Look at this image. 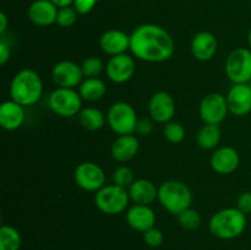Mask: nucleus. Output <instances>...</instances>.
Masks as SVG:
<instances>
[{
  "label": "nucleus",
  "mask_w": 251,
  "mask_h": 250,
  "mask_svg": "<svg viewBox=\"0 0 251 250\" xmlns=\"http://www.w3.org/2000/svg\"><path fill=\"white\" fill-rule=\"evenodd\" d=\"M174 50L173 37L158 25H140L130 34V51L139 60L163 63L173 56Z\"/></svg>",
  "instance_id": "obj_1"
},
{
  "label": "nucleus",
  "mask_w": 251,
  "mask_h": 250,
  "mask_svg": "<svg viewBox=\"0 0 251 250\" xmlns=\"http://www.w3.org/2000/svg\"><path fill=\"white\" fill-rule=\"evenodd\" d=\"M176 100L171 93L166 91H158L153 93L149 100V114L154 123L167 124L172 122L176 115Z\"/></svg>",
  "instance_id": "obj_11"
},
{
  "label": "nucleus",
  "mask_w": 251,
  "mask_h": 250,
  "mask_svg": "<svg viewBox=\"0 0 251 250\" xmlns=\"http://www.w3.org/2000/svg\"><path fill=\"white\" fill-rule=\"evenodd\" d=\"M164 240V235L162 233L161 229L158 228H151L147 232L144 233V242L146 243L149 247L151 248H157L159 245H162Z\"/></svg>",
  "instance_id": "obj_32"
},
{
  "label": "nucleus",
  "mask_w": 251,
  "mask_h": 250,
  "mask_svg": "<svg viewBox=\"0 0 251 250\" xmlns=\"http://www.w3.org/2000/svg\"><path fill=\"white\" fill-rule=\"evenodd\" d=\"M226 98L230 114L240 118L251 112V87L249 83H233Z\"/></svg>",
  "instance_id": "obj_14"
},
{
  "label": "nucleus",
  "mask_w": 251,
  "mask_h": 250,
  "mask_svg": "<svg viewBox=\"0 0 251 250\" xmlns=\"http://www.w3.org/2000/svg\"><path fill=\"white\" fill-rule=\"evenodd\" d=\"M107 122L113 132L119 135H132L139 122L136 110L127 102H115L107 112Z\"/></svg>",
  "instance_id": "obj_6"
},
{
  "label": "nucleus",
  "mask_w": 251,
  "mask_h": 250,
  "mask_svg": "<svg viewBox=\"0 0 251 250\" xmlns=\"http://www.w3.org/2000/svg\"><path fill=\"white\" fill-rule=\"evenodd\" d=\"M76 185L88 193H97L105 184V173L100 164L95 162H82L74 172Z\"/></svg>",
  "instance_id": "obj_9"
},
{
  "label": "nucleus",
  "mask_w": 251,
  "mask_h": 250,
  "mask_svg": "<svg viewBox=\"0 0 251 250\" xmlns=\"http://www.w3.org/2000/svg\"><path fill=\"white\" fill-rule=\"evenodd\" d=\"M140 150V141L137 136L132 135H119L112 144L110 153L117 162L125 163L134 158Z\"/></svg>",
  "instance_id": "obj_21"
},
{
  "label": "nucleus",
  "mask_w": 251,
  "mask_h": 250,
  "mask_svg": "<svg viewBox=\"0 0 251 250\" xmlns=\"http://www.w3.org/2000/svg\"><path fill=\"white\" fill-rule=\"evenodd\" d=\"M51 77L58 87L75 88L83 81L81 65L73 60L58 61L51 69Z\"/></svg>",
  "instance_id": "obj_12"
},
{
  "label": "nucleus",
  "mask_w": 251,
  "mask_h": 250,
  "mask_svg": "<svg viewBox=\"0 0 251 250\" xmlns=\"http://www.w3.org/2000/svg\"><path fill=\"white\" fill-rule=\"evenodd\" d=\"M11 58V49L5 41L0 42V65H5Z\"/></svg>",
  "instance_id": "obj_36"
},
{
  "label": "nucleus",
  "mask_w": 251,
  "mask_h": 250,
  "mask_svg": "<svg viewBox=\"0 0 251 250\" xmlns=\"http://www.w3.org/2000/svg\"><path fill=\"white\" fill-rule=\"evenodd\" d=\"M221 130L218 125L205 124L199 129L196 134V144L202 150L217 149L221 142Z\"/></svg>",
  "instance_id": "obj_25"
},
{
  "label": "nucleus",
  "mask_w": 251,
  "mask_h": 250,
  "mask_svg": "<svg viewBox=\"0 0 251 250\" xmlns=\"http://www.w3.org/2000/svg\"><path fill=\"white\" fill-rule=\"evenodd\" d=\"M25 107L15 100H5L0 105V125L6 131L20 129L25 122Z\"/></svg>",
  "instance_id": "obj_20"
},
{
  "label": "nucleus",
  "mask_w": 251,
  "mask_h": 250,
  "mask_svg": "<svg viewBox=\"0 0 251 250\" xmlns=\"http://www.w3.org/2000/svg\"><path fill=\"white\" fill-rule=\"evenodd\" d=\"M239 152L232 146H222L215 150L210 159L211 168L218 174H230L239 167Z\"/></svg>",
  "instance_id": "obj_15"
},
{
  "label": "nucleus",
  "mask_w": 251,
  "mask_h": 250,
  "mask_svg": "<svg viewBox=\"0 0 251 250\" xmlns=\"http://www.w3.org/2000/svg\"><path fill=\"white\" fill-rule=\"evenodd\" d=\"M82 98L75 88L58 87L50 93L48 104L54 114L63 118L78 115L82 109Z\"/></svg>",
  "instance_id": "obj_7"
},
{
  "label": "nucleus",
  "mask_w": 251,
  "mask_h": 250,
  "mask_svg": "<svg viewBox=\"0 0 251 250\" xmlns=\"http://www.w3.org/2000/svg\"><path fill=\"white\" fill-rule=\"evenodd\" d=\"M77 11L74 7H61V9H59L58 16H56V25H59L63 28L71 27L77 20Z\"/></svg>",
  "instance_id": "obj_31"
},
{
  "label": "nucleus",
  "mask_w": 251,
  "mask_h": 250,
  "mask_svg": "<svg viewBox=\"0 0 251 250\" xmlns=\"http://www.w3.org/2000/svg\"><path fill=\"white\" fill-rule=\"evenodd\" d=\"M59 9L50 0H34L28 7L29 21L39 27H48L56 24Z\"/></svg>",
  "instance_id": "obj_18"
},
{
  "label": "nucleus",
  "mask_w": 251,
  "mask_h": 250,
  "mask_svg": "<svg viewBox=\"0 0 251 250\" xmlns=\"http://www.w3.org/2000/svg\"><path fill=\"white\" fill-rule=\"evenodd\" d=\"M10 97L24 107L34 105L43 95V81L32 69H22L15 74L10 83Z\"/></svg>",
  "instance_id": "obj_2"
},
{
  "label": "nucleus",
  "mask_w": 251,
  "mask_h": 250,
  "mask_svg": "<svg viewBox=\"0 0 251 250\" xmlns=\"http://www.w3.org/2000/svg\"><path fill=\"white\" fill-rule=\"evenodd\" d=\"M176 220H178V223L180 225V227H183L186 230L198 229L201 225V222H202V218H201V215L199 213V211L194 210L191 207L186 208L183 212L179 213L176 216Z\"/></svg>",
  "instance_id": "obj_27"
},
{
  "label": "nucleus",
  "mask_w": 251,
  "mask_h": 250,
  "mask_svg": "<svg viewBox=\"0 0 251 250\" xmlns=\"http://www.w3.org/2000/svg\"><path fill=\"white\" fill-rule=\"evenodd\" d=\"M185 127L178 122H169L164 124L163 136L171 144H180L185 139Z\"/></svg>",
  "instance_id": "obj_29"
},
{
  "label": "nucleus",
  "mask_w": 251,
  "mask_h": 250,
  "mask_svg": "<svg viewBox=\"0 0 251 250\" xmlns=\"http://www.w3.org/2000/svg\"><path fill=\"white\" fill-rule=\"evenodd\" d=\"M134 181V172H132V169L127 166H119L115 169L114 173H113V183L122 186V188L129 189V186L131 185Z\"/></svg>",
  "instance_id": "obj_30"
},
{
  "label": "nucleus",
  "mask_w": 251,
  "mask_h": 250,
  "mask_svg": "<svg viewBox=\"0 0 251 250\" xmlns=\"http://www.w3.org/2000/svg\"><path fill=\"white\" fill-rule=\"evenodd\" d=\"M100 47L107 55L114 56L130 50V34L120 29H108L100 36Z\"/></svg>",
  "instance_id": "obj_19"
},
{
  "label": "nucleus",
  "mask_w": 251,
  "mask_h": 250,
  "mask_svg": "<svg viewBox=\"0 0 251 250\" xmlns=\"http://www.w3.org/2000/svg\"><path fill=\"white\" fill-rule=\"evenodd\" d=\"M127 191H129L130 200L140 205H151L158 199V188L156 184L145 178L135 179Z\"/></svg>",
  "instance_id": "obj_22"
},
{
  "label": "nucleus",
  "mask_w": 251,
  "mask_h": 250,
  "mask_svg": "<svg viewBox=\"0 0 251 250\" xmlns=\"http://www.w3.org/2000/svg\"><path fill=\"white\" fill-rule=\"evenodd\" d=\"M226 75L233 83H250L251 49L237 48L227 56L225 65Z\"/></svg>",
  "instance_id": "obj_8"
},
{
  "label": "nucleus",
  "mask_w": 251,
  "mask_h": 250,
  "mask_svg": "<svg viewBox=\"0 0 251 250\" xmlns=\"http://www.w3.org/2000/svg\"><path fill=\"white\" fill-rule=\"evenodd\" d=\"M97 1L98 0H74L73 7L78 15H87L92 11Z\"/></svg>",
  "instance_id": "obj_34"
},
{
  "label": "nucleus",
  "mask_w": 251,
  "mask_h": 250,
  "mask_svg": "<svg viewBox=\"0 0 251 250\" xmlns=\"http://www.w3.org/2000/svg\"><path fill=\"white\" fill-rule=\"evenodd\" d=\"M248 44H249V48L251 49V27L249 29V33H248Z\"/></svg>",
  "instance_id": "obj_39"
},
{
  "label": "nucleus",
  "mask_w": 251,
  "mask_h": 250,
  "mask_svg": "<svg viewBox=\"0 0 251 250\" xmlns=\"http://www.w3.org/2000/svg\"><path fill=\"white\" fill-rule=\"evenodd\" d=\"M22 237L12 225H2L0 227V250H20Z\"/></svg>",
  "instance_id": "obj_26"
},
{
  "label": "nucleus",
  "mask_w": 251,
  "mask_h": 250,
  "mask_svg": "<svg viewBox=\"0 0 251 250\" xmlns=\"http://www.w3.org/2000/svg\"><path fill=\"white\" fill-rule=\"evenodd\" d=\"M190 49L196 60L208 61L217 53L218 41L212 32L201 31L191 39Z\"/></svg>",
  "instance_id": "obj_17"
},
{
  "label": "nucleus",
  "mask_w": 251,
  "mask_h": 250,
  "mask_svg": "<svg viewBox=\"0 0 251 250\" xmlns=\"http://www.w3.org/2000/svg\"><path fill=\"white\" fill-rule=\"evenodd\" d=\"M159 203L164 210L174 216H178L186 208L191 207L193 193L185 183L180 180H166L158 186Z\"/></svg>",
  "instance_id": "obj_4"
},
{
  "label": "nucleus",
  "mask_w": 251,
  "mask_h": 250,
  "mask_svg": "<svg viewBox=\"0 0 251 250\" xmlns=\"http://www.w3.org/2000/svg\"><path fill=\"white\" fill-rule=\"evenodd\" d=\"M237 207L245 215L251 213V191H244L238 196Z\"/></svg>",
  "instance_id": "obj_35"
},
{
  "label": "nucleus",
  "mask_w": 251,
  "mask_h": 250,
  "mask_svg": "<svg viewBox=\"0 0 251 250\" xmlns=\"http://www.w3.org/2000/svg\"><path fill=\"white\" fill-rule=\"evenodd\" d=\"M78 93L86 102H97L107 93V85L100 77L85 78L78 86Z\"/></svg>",
  "instance_id": "obj_23"
},
{
  "label": "nucleus",
  "mask_w": 251,
  "mask_h": 250,
  "mask_svg": "<svg viewBox=\"0 0 251 250\" xmlns=\"http://www.w3.org/2000/svg\"><path fill=\"white\" fill-rule=\"evenodd\" d=\"M153 120L150 118H140L135 132L140 136H150L153 132Z\"/></svg>",
  "instance_id": "obj_33"
},
{
  "label": "nucleus",
  "mask_w": 251,
  "mask_h": 250,
  "mask_svg": "<svg viewBox=\"0 0 251 250\" xmlns=\"http://www.w3.org/2000/svg\"><path fill=\"white\" fill-rule=\"evenodd\" d=\"M247 227V215L238 207L222 208L211 217L210 232L223 240L235 239L243 234Z\"/></svg>",
  "instance_id": "obj_3"
},
{
  "label": "nucleus",
  "mask_w": 251,
  "mask_h": 250,
  "mask_svg": "<svg viewBox=\"0 0 251 250\" xmlns=\"http://www.w3.org/2000/svg\"><path fill=\"white\" fill-rule=\"evenodd\" d=\"M54 5H55L58 9H61V7L71 6V4L74 2V0H50Z\"/></svg>",
  "instance_id": "obj_38"
},
{
  "label": "nucleus",
  "mask_w": 251,
  "mask_h": 250,
  "mask_svg": "<svg viewBox=\"0 0 251 250\" xmlns=\"http://www.w3.org/2000/svg\"><path fill=\"white\" fill-rule=\"evenodd\" d=\"M199 112L205 124L220 125L221 123L225 122L229 113L227 98L222 93H208L201 100Z\"/></svg>",
  "instance_id": "obj_10"
},
{
  "label": "nucleus",
  "mask_w": 251,
  "mask_h": 250,
  "mask_svg": "<svg viewBox=\"0 0 251 250\" xmlns=\"http://www.w3.org/2000/svg\"><path fill=\"white\" fill-rule=\"evenodd\" d=\"M80 65L85 78L98 77L103 71H105V65L97 56H88Z\"/></svg>",
  "instance_id": "obj_28"
},
{
  "label": "nucleus",
  "mask_w": 251,
  "mask_h": 250,
  "mask_svg": "<svg viewBox=\"0 0 251 250\" xmlns=\"http://www.w3.org/2000/svg\"><path fill=\"white\" fill-rule=\"evenodd\" d=\"M78 122L83 129L88 131H97L105 125L107 115L103 114L102 110L95 107H85L78 113Z\"/></svg>",
  "instance_id": "obj_24"
},
{
  "label": "nucleus",
  "mask_w": 251,
  "mask_h": 250,
  "mask_svg": "<svg viewBox=\"0 0 251 250\" xmlns=\"http://www.w3.org/2000/svg\"><path fill=\"white\" fill-rule=\"evenodd\" d=\"M135 60L127 53L110 56L105 64V74L112 82L125 83L132 78L135 74Z\"/></svg>",
  "instance_id": "obj_13"
},
{
  "label": "nucleus",
  "mask_w": 251,
  "mask_h": 250,
  "mask_svg": "<svg viewBox=\"0 0 251 250\" xmlns=\"http://www.w3.org/2000/svg\"><path fill=\"white\" fill-rule=\"evenodd\" d=\"M126 223L137 232L145 233L154 227L156 223V213L150 205H140L134 203L126 210Z\"/></svg>",
  "instance_id": "obj_16"
},
{
  "label": "nucleus",
  "mask_w": 251,
  "mask_h": 250,
  "mask_svg": "<svg viewBox=\"0 0 251 250\" xmlns=\"http://www.w3.org/2000/svg\"><path fill=\"white\" fill-rule=\"evenodd\" d=\"M7 28V17L5 12H0V33L4 34Z\"/></svg>",
  "instance_id": "obj_37"
},
{
  "label": "nucleus",
  "mask_w": 251,
  "mask_h": 250,
  "mask_svg": "<svg viewBox=\"0 0 251 250\" xmlns=\"http://www.w3.org/2000/svg\"><path fill=\"white\" fill-rule=\"evenodd\" d=\"M130 195L127 189L122 188L117 184L104 185L95 193L96 207L105 215H119L126 211L130 202Z\"/></svg>",
  "instance_id": "obj_5"
},
{
  "label": "nucleus",
  "mask_w": 251,
  "mask_h": 250,
  "mask_svg": "<svg viewBox=\"0 0 251 250\" xmlns=\"http://www.w3.org/2000/svg\"><path fill=\"white\" fill-rule=\"evenodd\" d=\"M249 85H250V87H251V81H250V83H249Z\"/></svg>",
  "instance_id": "obj_40"
}]
</instances>
